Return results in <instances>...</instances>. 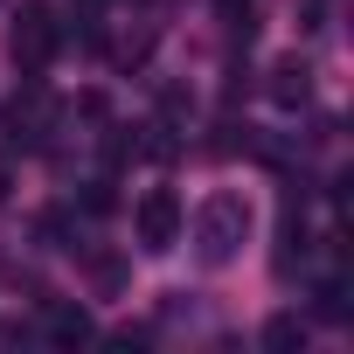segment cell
<instances>
[{"mask_svg":"<svg viewBox=\"0 0 354 354\" xmlns=\"http://www.w3.org/2000/svg\"><path fill=\"white\" fill-rule=\"evenodd\" d=\"M306 91H313V70H306L299 56H285V63L271 70V97H278V104H306Z\"/></svg>","mask_w":354,"mask_h":354,"instance_id":"cell-5","label":"cell"},{"mask_svg":"<svg viewBox=\"0 0 354 354\" xmlns=\"http://www.w3.org/2000/svg\"><path fill=\"white\" fill-rule=\"evenodd\" d=\"M264 340H271V347H299V340H306V319H299V313H278V319L264 326Z\"/></svg>","mask_w":354,"mask_h":354,"instance_id":"cell-8","label":"cell"},{"mask_svg":"<svg viewBox=\"0 0 354 354\" xmlns=\"http://www.w3.org/2000/svg\"><path fill=\"white\" fill-rule=\"evenodd\" d=\"M313 313H319V319H347V285H340V278H326V285L313 292Z\"/></svg>","mask_w":354,"mask_h":354,"instance_id":"cell-7","label":"cell"},{"mask_svg":"<svg viewBox=\"0 0 354 354\" xmlns=\"http://www.w3.org/2000/svg\"><path fill=\"white\" fill-rule=\"evenodd\" d=\"M243 236H250V202H243V195H209V202H202V216H195L202 264H230Z\"/></svg>","mask_w":354,"mask_h":354,"instance_id":"cell-1","label":"cell"},{"mask_svg":"<svg viewBox=\"0 0 354 354\" xmlns=\"http://www.w3.org/2000/svg\"><path fill=\"white\" fill-rule=\"evenodd\" d=\"M8 49H15V63H21V70H49V63H56V49H63V21H56V8L28 0V8L15 15V28H8Z\"/></svg>","mask_w":354,"mask_h":354,"instance_id":"cell-2","label":"cell"},{"mask_svg":"<svg viewBox=\"0 0 354 354\" xmlns=\"http://www.w3.org/2000/svg\"><path fill=\"white\" fill-rule=\"evenodd\" d=\"M84 209H91V216H111V209H118V195H111V181H91V195H84Z\"/></svg>","mask_w":354,"mask_h":354,"instance_id":"cell-9","label":"cell"},{"mask_svg":"<svg viewBox=\"0 0 354 354\" xmlns=\"http://www.w3.org/2000/svg\"><path fill=\"white\" fill-rule=\"evenodd\" d=\"M49 340H63V347L91 340V313L84 306H49Z\"/></svg>","mask_w":354,"mask_h":354,"instance_id":"cell-6","label":"cell"},{"mask_svg":"<svg viewBox=\"0 0 354 354\" xmlns=\"http://www.w3.org/2000/svg\"><path fill=\"white\" fill-rule=\"evenodd\" d=\"M8 195H15V167L0 160V202H8Z\"/></svg>","mask_w":354,"mask_h":354,"instance_id":"cell-10","label":"cell"},{"mask_svg":"<svg viewBox=\"0 0 354 354\" xmlns=\"http://www.w3.org/2000/svg\"><path fill=\"white\" fill-rule=\"evenodd\" d=\"M132 223H139V243H146V250H174V243H181V223H188V216H181V195H174V188H153V195L139 202V216H132Z\"/></svg>","mask_w":354,"mask_h":354,"instance_id":"cell-3","label":"cell"},{"mask_svg":"<svg viewBox=\"0 0 354 354\" xmlns=\"http://www.w3.org/2000/svg\"><path fill=\"white\" fill-rule=\"evenodd\" d=\"M0 125H8V139H28V146H42L49 139V97L28 84V91H15L8 104H0Z\"/></svg>","mask_w":354,"mask_h":354,"instance_id":"cell-4","label":"cell"}]
</instances>
